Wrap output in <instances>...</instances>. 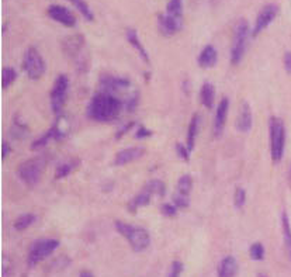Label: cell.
<instances>
[{
    "label": "cell",
    "mask_w": 291,
    "mask_h": 277,
    "mask_svg": "<svg viewBox=\"0 0 291 277\" xmlns=\"http://www.w3.org/2000/svg\"><path fill=\"white\" fill-rule=\"evenodd\" d=\"M199 128H200V115L196 113L190 118L187 128V137H186V145H187L190 152L193 151L194 146H196V138H197V134H199Z\"/></svg>",
    "instance_id": "23"
},
{
    "label": "cell",
    "mask_w": 291,
    "mask_h": 277,
    "mask_svg": "<svg viewBox=\"0 0 291 277\" xmlns=\"http://www.w3.org/2000/svg\"><path fill=\"white\" fill-rule=\"evenodd\" d=\"M166 14L173 20H176L179 24H183V0H169L166 5Z\"/></svg>",
    "instance_id": "25"
},
{
    "label": "cell",
    "mask_w": 291,
    "mask_h": 277,
    "mask_svg": "<svg viewBox=\"0 0 291 277\" xmlns=\"http://www.w3.org/2000/svg\"><path fill=\"white\" fill-rule=\"evenodd\" d=\"M44 169H45V159L41 157L27 159L17 166V175L27 186H36L41 180Z\"/></svg>",
    "instance_id": "6"
},
{
    "label": "cell",
    "mask_w": 291,
    "mask_h": 277,
    "mask_svg": "<svg viewBox=\"0 0 291 277\" xmlns=\"http://www.w3.org/2000/svg\"><path fill=\"white\" fill-rule=\"evenodd\" d=\"M252 126H253V115H252L250 106H249V103H242L235 127L239 133H249Z\"/></svg>",
    "instance_id": "18"
},
{
    "label": "cell",
    "mask_w": 291,
    "mask_h": 277,
    "mask_svg": "<svg viewBox=\"0 0 291 277\" xmlns=\"http://www.w3.org/2000/svg\"><path fill=\"white\" fill-rule=\"evenodd\" d=\"M183 273V263L180 260H175L172 266H170V270L168 273V277H180Z\"/></svg>",
    "instance_id": "36"
},
{
    "label": "cell",
    "mask_w": 291,
    "mask_h": 277,
    "mask_svg": "<svg viewBox=\"0 0 291 277\" xmlns=\"http://www.w3.org/2000/svg\"><path fill=\"white\" fill-rule=\"evenodd\" d=\"M281 228H283V238H284L285 251L288 253V258L291 259V224L285 211H283V214H281Z\"/></svg>",
    "instance_id": "27"
},
{
    "label": "cell",
    "mask_w": 291,
    "mask_h": 277,
    "mask_svg": "<svg viewBox=\"0 0 291 277\" xmlns=\"http://www.w3.org/2000/svg\"><path fill=\"white\" fill-rule=\"evenodd\" d=\"M17 79V72L14 68H3L2 69V89L10 87Z\"/></svg>",
    "instance_id": "29"
},
{
    "label": "cell",
    "mask_w": 291,
    "mask_h": 277,
    "mask_svg": "<svg viewBox=\"0 0 291 277\" xmlns=\"http://www.w3.org/2000/svg\"><path fill=\"white\" fill-rule=\"evenodd\" d=\"M283 64H284V69L288 73H291V51L285 52L284 59H283Z\"/></svg>",
    "instance_id": "41"
},
{
    "label": "cell",
    "mask_w": 291,
    "mask_h": 277,
    "mask_svg": "<svg viewBox=\"0 0 291 277\" xmlns=\"http://www.w3.org/2000/svg\"><path fill=\"white\" fill-rule=\"evenodd\" d=\"M114 225L117 232L127 239L134 252H142L149 247L151 235L145 228L135 227V225H131V224L122 223V221H115Z\"/></svg>",
    "instance_id": "3"
},
{
    "label": "cell",
    "mask_w": 291,
    "mask_h": 277,
    "mask_svg": "<svg viewBox=\"0 0 291 277\" xmlns=\"http://www.w3.org/2000/svg\"><path fill=\"white\" fill-rule=\"evenodd\" d=\"M99 83H100V91L118 97L128 111H134L137 109L140 95L138 91L134 90L133 83L128 79L118 78L113 75H103L99 79Z\"/></svg>",
    "instance_id": "2"
},
{
    "label": "cell",
    "mask_w": 291,
    "mask_h": 277,
    "mask_svg": "<svg viewBox=\"0 0 291 277\" xmlns=\"http://www.w3.org/2000/svg\"><path fill=\"white\" fill-rule=\"evenodd\" d=\"M252 36V31L249 27L246 20H239L235 33H234V41H232V48H231V64L238 65L242 60L243 55L246 52L248 47V38Z\"/></svg>",
    "instance_id": "5"
},
{
    "label": "cell",
    "mask_w": 291,
    "mask_h": 277,
    "mask_svg": "<svg viewBox=\"0 0 291 277\" xmlns=\"http://www.w3.org/2000/svg\"><path fill=\"white\" fill-rule=\"evenodd\" d=\"M193 189V177L190 175H183L179 180H177L176 189L173 192L172 200L173 204L176 205L177 208H187L190 204V193Z\"/></svg>",
    "instance_id": "12"
},
{
    "label": "cell",
    "mask_w": 291,
    "mask_h": 277,
    "mask_svg": "<svg viewBox=\"0 0 291 277\" xmlns=\"http://www.w3.org/2000/svg\"><path fill=\"white\" fill-rule=\"evenodd\" d=\"M58 248H59V241L54 238H45V239L36 241L28 251V258H27L28 266L38 265L40 262L49 258Z\"/></svg>",
    "instance_id": "7"
},
{
    "label": "cell",
    "mask_w": 291,
    "mask_h": 277,
    "mask_svg": "<svg viewBox=\"0 0 291 277\" xmlns=\"http://www.w3.org/2000/svg\"><path fill=\"white\" fill-rule=\"evenodd\" d=\"M146 186L151 189L152 193L156 194V196H159V197H164L165 196L166 186H165V183L162 180H159V179H153V180L148 181V183H146Z\"/></svg>",
    "instance_id": "33"
},
{
    "label": "cell",
    "mask_w": 291,
    "mask_h": 277,
    "mask_svg": "<svg viewBox=\"0 0 291 277\" xmlns=\"http://www.w3.org/2000/svg\"><path fill=\"white\" fill-rule=\"evenodd\" d=\"M156 20H158L159 33L164 37L175 36L177 31L182 28V25L179 24L176 20H173L170 16H168L166 13H159Z\"/></svg>",
    "instance_id": "17"
},
{
    "label": "cell",
    "mask_w": 291,
    "mask_h": 277,
    "mask_svg": "<svg viewBox=\"0 0 291 277\" xmlns=\"http://www.w3.org/2000/svg\"><path fill=\"white\" fill-rule=\"evenodd\" d=\"M135 126H137V122H135V121H130L128 124H125L122 128H120V130L117 131V134H115V139H120L121 137H124V135H125L128 131H131Z\"/></svg>",
    "instance_id": "39"
},
{
    "label": "cell",
    "mask_w": 291,
    "mask_h": 277,
    "mask_svg": "<svg viewBox=\"0 0 291 277\" xmlns=\"http://www.w3.org/2000/svg\"><path fill=\"white\" fill-rule=\"evenodd\" d=\"M85 37L82 34H73V36L65 37L62 41V49L63 52L69 56V58H78L82 49L85 47Z\"/></svg>",
    "instance_id": "15"
},
{
    "label": "cell",
    "mask_w": 291,
    "mask_h": 277,
    "mask_svg": "<svg viewBox=\"0 0 291 277\" xmlns=\"http://www.w3.org/2000/svg\"><path fill=\"white\" fill-rule=\"evenodd\" d=\"M269 135H270V157L274 163L283 159L285 148V126L279 117H270L269 120Z\"/></svg>",
    "instance_id": "4"
},
{
    "label": "cell",
    "mask_w": 291,
    "mask_h": 277,
    "mask_svg": "<svg viewBox=\"0 0 291 277\" xmlns=\"http://www.w3.org/2000/svg\"><path fill=\"white\" fill-rule=\"evenodd\" d=\"M217 60H218L217 49L208 44V45H206L204 48L201 49L200 55L197 58V64L203 69H210V68H214L217 65Z\"/></svg>",
    "instance_id": "20"
},
{
    "label": "cell",
    "mask_w": 291,
    "mask_h": 277,
    "mask_svg": "<svg viewBox=\"0 0 291 277\" xmlns=\"http://www.w3.org/2000/svg\"><path fill=\"white\" fill-rule=\"evenodd\" d=\"M257 277H267L265 273H257Z\"/></svg>",
    "instance_id": "43"
},
{
    "label": "cell",
    "mask_w": 291,
    "mask_h": 277,
    "mask_svg": "<svg viewBox=\"0 0 291 277\" xmlns=\"http://www.w3.org/2000/svg\"><path fill=\"white\" fill-rule=\"evenodd\" d=\"M28 133V128L25 126L24 122L18 121V117L13 118V128H12V135L16 138H24L25 135Z\"/></svg>",
    "instance_id": "32"
},
{
    "label": "cell",
    "mask_w": 291,
    "mask_h": 277,
    "mask_svg": "<svg viewBox=\"0 0 291 277\" xmlns=\"http://www.w3.org/2000/svg\"><path fill=\"white\" fill-rule=\"evenodd\" d=\"M69 2L75 5V7L82 13V16H83L86 20H90V21L91 20H94V14H93L90 6L86 3L85 0H69Z\"/></svg>",
    "instance_id": "31"
},
{
    "label": "cell",
    "mask_w": 291,
    "mask_h": 277,
    "mask_svg": "<svg viewBox=\"0 0 291 277\" xmlns=\"http://www.w3.org/2000/svg\"><path fill=\"white\" fill-rule=\"evenodd\" d=\"M68 90H69V79L67 75H59L55 79L52 90H51V109L55 117H61L63 107H65V102H67Z\"/></svg>",
    "instance_id": "9"
},
{
    "label": "cell",
    "mask_w": 291,
    "mask_h": 277,
    "mask_svg": "<svg viewBox=\"0 0 291 277\" xmlns=\"http://www.w3.org/2000/svg\"><path fill=\"white\" fill-rule=\"evenodd\" d=\"M68 131H69V124H68L67 118H63V115L61 117H56L54 126L49 128L45 135L40 137L38 139H36L33 144H31V149L34 151H38L44 146L51 142V141H61L62 138H65L68 135Z\"/></svg>",
    "instance_id": "10"
},
{
    "label": "cell",
    "mask_w": 291,
    "mask_h": 277,
    "mask_svg": "<svg viewBox=\"0 0 291 277\" xmlns=\"http://www.w3.org/2000/svg\"><path fill=\"white\" fill-rule=\"evenodd\" d=\"M214 100H215V87H214V84L210 83V82H206V83L201 86L200 89L201 104H203L207 110H211L212 106H214Z\"/></svg>",
    "instance_id": "24"
},
{
    "label": "cell",
    "mask_w": 291,
    "mask_h": 277,
    "mask_svg": "<svg viewBox=\"0 0 291 277\" xmlns=\"http://www.w3.org/2000/svg\"><path fill=\"white\" fill-rule=\"evenodd\" d=\"M47 14L49 16V18L61 23L65 27H73L76 24V17L73 16V13L67 7L59 6V5H51L47 9Z\"/></svg>",
    "instance_id": "14"
},
{
    "label": "cell",
    "mask_w": 291,
    "mask_h": 277,
    "mask_svg": "<svg viewBox=\"0 0 291 277\" xmlns=\"http://www.w3.org/2000/svg\"><path fill=\"white\" fill-rule=\"evenodd\" d=\"M79 159H73V161H68V162L61 163V165L56 168V172H55V180H61L63 177L71 175L73 170L79 166Z\"/></svg>",
    "instance_id": "26"
},
{
    "label": "cell",
    "mask_w": 291,
    "mask_h": 277,
    "mask_svg": "<svg viewBox=\"0 0 291 277\" xmlns=\"http://www.w3.org/2000/svg\"><path fill=\"white\" fill-rule=\"evenodd\" d=\"M152 135H153V133H152L151 130L144 126H140L137 128V131H135V138L137 139H146L152 137Z\"/></svg>",
    "instance_id": "38"
},
{
    "label": "cell",
    "mask_w": 291,
    "mask_h": 277,
    "mask_svg": "<svg viewBox=\"0 0 291 277\" xmlns=\"http://www.w3.org/2000/svg\"><path fill=\"white\" fill-rule=\"evenodd\" d=\"M144 155H145V148H142V146L125 148V149H121V151L117 152L113 165H114V166H124V165H128V163L138 161V159H141Z\"/></svg>",
    "instance_id": "16"
},
{
    "label": "cell",
    "mask_w": 291,
    "mask_h": 277,
    "mask_svg": "<svg viewBox=\"0 0 291 277\" xmlns=\"http://www.w3.org/2000/svg\"><path fill=\"white\" fill-rule=\"evenodd\" d=\"M177 208L176 205L175 204H162V207H160V211H162V214H164L165 217H168V218H172V217H175L177 214Z\"/></svg>",
    "instance_id": "37"
},
{
    "label": "cell",
    "mask_w": 291,
    "mask_h": 277,
    "mask_svg": "<svg viewBox=\"0 0 291 277\" xmlns=\"http://www.w3.org/2000/svg\"><path fill=\"white\" fill-rule=\"evenodd\" d=\"M245 203H246V192L243 190L242 187H238L235 193H234V205L237 208H242Z\"/></svg>",
    "instance_id": "34"
},
{
    "label": "cell",
    "mask_w": 291,
    "mask_h": 277,
    "mask_svg": "<svg viewBox=\"0 0 291 277\" xmlns=\"http://www.w3.org/2000/svg\"><path fill=\"white\" fill-rule=\"evenodd\" d=\"M23 69H24L25 75L31 80H38V79H41L44 76L47 65H45L43 55L38 52V49L36 47H30L25 51Z\"/></svg>",
    "instance_id": "8"
},
{
    "label": "cell",
    "mask_w": 291,
    "mask_h": 277,
    "mask_svg": "<svg viewBox=\"0 0 291 277\" xmlns=\"http://www.w3.org/2000/svg\"><path fill=\"white\" fill-rule=\"evenodd\" d=\"M122 107L124 103L118 97L104 91H99L87 103L86 115L97 122H110L120 115Z\"/></svg>",
    "instance_id": "1"
},
{
    "label": "cell",
    "mask_w": 291,
    "mask_h": 277,
    "mask_svg": "<svg viewBox=\"0 0 291 277\" xmlns=\"http://www.w3.org/2000/svg\"><path fill=\"white\" fill-rule=\"evenodd\" d=\"M218 277H235L238 274V260L234 256H225L217 267Z\"/></svg>",
    "instance_id": "22"
},
{
    "label": "cell",
    "mask_w": 291,
    "mask_h": 277,
    "mask_svg": "<svg viewBox=\"0 0 291 277\" xmlns=\"http://www.w3.org/2000/svg\"><path fill=\"white\" fill-rule=\"evenodd\" d=\"M36 220L37 218L34 214H23V216L17 217V220L13 224V227L16 231H25L30 225L36 223Z\"/></svg>",
    "instance_id": "28"
},
{
    "label": "cell",
    "mask_w": 291,
    "mask_h": 277,
    "mask_svg": "<svg viewBox=\"0 0 291 277\" xmlns=\"http://www.w3.org/2000/svg\"><path fill=\"white\" fill-rule=\"evenodd\" d=\"M228 113H230V99L224 97L219 104L217 106V111H215V118H214V127H212V135L215 138H219L224 128L227 126V118H228Z\"/></svg>",
    "instance_id": "13"
},
{
    "label": "cell",
    "mask_w": 291,
    "mask_h": 277,
    "mask_svg": "<svg viewBox=\"0 0 291 277\" xmlns=\"http://www.w3.org/2000/svg\"><path fill=\"white\" fill-rule=\"evenodd\" d=\"M79 277H94L93 276V273L89 270H82L79 273Z\"/></svg>",
    "instance_id": "42"
},
{
    "label": "cell",
    "mask_w": 291,
    "mask_h": 277,
    "mask_svg": "<svg viewBox=\"0 0 291 277\" xmlns=\"http://www.w3.org/2000/svg\"><path fill=\"white\" fill-rule=\"evenodd\" d=\"M265 255H266V249H265V247L262 245L261 242H255L249 248V256H250L252 260H256V262L263 260L265 259Z\"/></svg>",
    "instance_id": "30"
},
{
    "label": "cell",
    "mask_w": 291,
    "mask_h": 277,
    "mask_svg": "<svg viewBox=\"0 0 291 277\" xmlns=\"http://www.w3.org/2000/svg\"><path fill=\"white\" fill-rule=\"evenodd\" d=\"M125 37H127L128 42L133 45V48L135 49L138 54H140L141 58L145 60L146 64H151V58H149V54H148V51H146L145 47H144V44L141 42L137 30H135V28H127Z\"/></svg>",
    "instance_id": "21"
},
{
    "label": "cell",
    "mask_w": 291,
    "mask_h": 277,
    "mask_svg": "<svg viewBox=\"0 0 291 277\" xmlns=\"http://www.w3.org/2000/svg\"><path fill=\"white\" fill-rule=\"evenodd\" d=\"M175 148H176L177 157L180 158V159H183L184 162H188V161H190V155H191V152H190V149L187 148V145L177 142V144L175 145Z\"/></svg>",
    "instance_id": "35"
},
{
    "label": "cell",
    "mask_w": 291,
    "mask_h": 277,
    "mask_svg": "<svg viewBox=\"0 0 291 277\" xmlns=\"http://www.w3.org/2000/svg\"><path fill=\"white\" fill-rule=\"evenodd\" d=\"M152 196H153L152 190L145 184V187L141 190L140 193L137 194V196H134L133 199L128 201V204H127L128 211H130L131 214H134V212H137V211H138V208L148 205L149 203H151Z\"/></svg>",
    "instance_id": "19"
},
{
    "label": "cell",
    "mask_w": 291,
    "mask_h": 277,
    "mask_svg": "<svg viewBox=\"0 0 291 277\" xmlns=\"http://www.w3.org/2000/svg\"><path fill=\"white\" fill-rule=\"evenodd\" d=\"M10 153H12V146H10L9 142L3 141V142H2V159H6Z\"/></svg>",
    "instance_id": "40"
},
{
    "label": "cell",
    "mask_w": 291,
    "mask_h": 277,
    "mask_svg": "<svg viewBox=\"0 0 291 277\" xmlns=\"http://www.w3.org/2000/svg\"><path fill=\"white\" fill-rule=\"evenodd\" d=\"M279 12L280 7L276 3H267V5L262 7L261 12L257 13V16H256L255 24L252 27V36L250 37L256 38L259 36L262 31L265 30L266 27H269V24H272V21L277 17Z\"/></svg>",
    "instance_id": "11"
}]
</instances>
